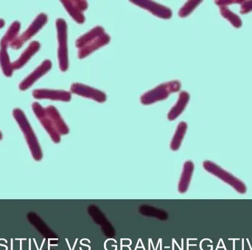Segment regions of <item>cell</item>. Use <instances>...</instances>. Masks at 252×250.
Here are the masks:
<instances>
[{"instance_id":"obj_25","label":"cell","mask_w":252,"mask_h":250,"mask_svg":"<svg viewBox=\"0 0 252 250\" xmlns=\"http://www.w3.org/2000/svg\"><path fill=\"white\" fill-rule=\"evenodd\" d=\"M2 139V134H1V131H0V140Z\"/></svg>"},{"instance_id":"obj_13","label":"cell","mask_w":252,"mask_h":250,"mask_svg":"<svg viewBox=\"0 0 252 250\" xmlns=\"http://www.w3.org/2000/svg\"><path fill=\"white\" fill-rule=\"evenodd\" d=\"M41 48V44L38 41H34L30 44L29 47L21 55L19 59L12 63L13 70L20 69L31 60V57Z\"/></svg>"},{"instance_id":"obj_6","label":"cell","mask_w":252,"mask_h":250,"mask_svg":"<svg viewBox=\"0 0 252 250\" xmlns=\"http://www.w3.org/2000/svg\"><path fill=\"white\" fill-rule=\"evenodd\" d=\"M47 19L48 18L45 13L38 14L35 20L30 25L29 28L10 44V47H11V49H13V50L20 49L24 44L29 41L35 34L38 33V31L47 23Z\"/></svg>"},{"instance_id":"obj_2","label":"cell","mask_w":252,"mask_h":250,"mask_svg":"<svg viewBox=\"0 0 252 250\" xmlns=\"http://www.w3.org/2000/svg\"><path fill=\"white\" fill-rule=\"evenodd\" d=\"M13 116L25 136L32 158L35 161H41L43 154L41 146L25 113L21 109H15L13 111Z\"/></svg>"},{"instance_id":"obj_23","label":"cell","mask_w":252,"mask_h":250,"mask_svg":"<svg viewBox=\"0 0 252 250\" xmlns=\"http://www.w3.org/2000/svg\"><path fill=\"white\" fill-rule=\"evenodd\" d=\"M243 1H241V0H230V1H229V0H223V1H216V4H218V5L219 6V7H220V6H226L227 7V5H229V4H241L242 3Z\"/></svg>"},{"instance_id":"obj_10","label":"cell","mask_w":252,"mask_h":250,"mask_svg":"<svg viewBox=\"0 0 252 250\" xmlns=\"http://www.w3.org/2000/svg\"><path fill=\"white\" fill-rule=\"evenodd\" d=\"M66 11L71 17L78 24L85 22L84 12L88 8V3L86 1H62Z\"/></svg>"},{"instance_id":"obj_11","label":"cell","mask_w":252,"mask_h":250,"mask_svg":"<svg viewBox=\"0 0 252 250\" xmlns=\"http://www.w3.org/2000/svg\"><path fill=\"white\" fill-rule=\"evenodd\" d=\"M133 4L151 12L154 16L163 19H170L172 17V11L170 8L152 1H131Z\"/></svg>"},{"instance_id":"obj_14","label":"cell","mask_w":252,"mask_h":250,"mask_svg":"<svg viewBox=\"0 0 252 250\" xmlns=\"http://www.w3.org/2000/svg\"><path fill=\"white\" fill-rule=\"evenodd\" d=\"M194 164L190 161H186L184 164L183 171L179 180L178 190L179 193L185 194L188 192L194 171Z\"/></svg>"},{"instance_id":"obj_3","label":"cell","mask_w":252,"mask_h":250,"mask_svg":"<svg viewBox=\"0 0 252 250\" xmlns=\"http://www.w3.org/2000/svg\"><path fill=\"white\" fill-rule=\"evenodd\" d=\"M180 89V82L177 81H170L158 85L154 89L145 93L141 97L140 101L142 104L145 106L154 104L157 102L165 100L172 93L177 92Z\"/></svg>"},{"instance_id":"obj_16","label":"cell","mask_w":252,"mask_h":250,"mask_svg":"<svg viewBox=\"0 0 252 250\" xmlns=\"http://www.w3.org/2000/svg\"><path fill=\"white\" fill-rule=\"evenodd\" d=\"M45 109L47 114L51 118L61 136L67 135L69 133V127L62 119L57 109L54 106H48V107L45 108Z\"/></svg>"},{"instance_id":"obj_20","label":"cell","mask_w":252,"mask_h":250,"mask_svg":"<svg viewBox=\"0 0 252 250\" xmlns=\"http://www.w3.org/2000/svg\"><path fill=\"white\" fill-rule=\"evenodd\" d=\"M220 14L225 19H227L235 28H240L242 26V20L238 15L231 11L226 6H220Z\"/></svg>"},{"instance_id":"obj_9","label":"cell","mask_w":252,"mask_h":250,"mask_svg":"<svg viewBox=\"0 0 252 250\" xmlns=\"http://www.w3.org/2000/svg\"><path fill=\"white\" fill-rule=\"evenodd\" d=\"M52 62L50 60H45L39 66L36 68L31 75H28L24 81L19 84V90L24 91L31 88L38 79L42 78L51 69Z\"/></svg>"},{"instance_id":"obj_24","label":"cell","mask_w":252,"mask_h":250,"mask_svg":"<svg viewBox=\"0 0 252 250\" xmlns=\"http://www.w3.org/2000/svg\"><path fill=\"white\" fill-rule=\"evenodd\" d=\"M4 25H5L4 21L3 19H0V29H1L4 26Z\"/></svg>"},{"instance_id":"obj_12","label":"cell","mask_w":252,"mask_h":250,"mask_svg":"<svg viewBox=\"0 0 252 250\" xmlns=\"http://www.w3.org/2000/svg\"><path fill=\"white\" fill-rule=\"evenodd\" d=\"M37 100H51L55 101L69 102L72 98L70 93L62 90L36 89L32 93Z\"/></svg>"},{"instance_id":"obj_22","label":"cell","mask_w":252,"mask_h":250,"mask_svg":"<svg viewBox=\"0 0 252 250\" xmlns=\"http://www.w3.org/2000/svg\"><path fill=\"white\" fill-rule=\"evenodd\" d=\"M252 11V1H243L241 4V13L247 14Z\"/></svg>"},{"instance_id":"obj_18","label":"cell","mask_w":252,"mask_h":250,"mask_svg":"<svg viewBox=\"0 0 252 250\" xmlns=\"http://www.w3.org/2000/svg\"><path fill=\"white\" fill-rule=\"evenodd\" d=\"M187 130H188V125L186 122H182L179 124L170 143V149L172 150L177 151L180 148L182 140L186 134Z\"/></svg>"},{"instance_id":"obj_15","label":"cell","mask_w":252,"mask_h":250,"mask_svg":"<svg viewBox=\"0 0 252 250\" xmlns=\"http://www.w3.org/2000/svg\"><path fill=\"white\" fill-rule=\"evenodd\" d=\"M189 100V94L187 91H182L179 95L176 104L172 108L171 110L167 114L169 120L173 121L177 119L185 111V108L188 106Z\"/></svg>"},{"instance_id":"obj_7","label":"cell","mask_w":252,"mask_h":250,"mask_svg":"<svg viewBox=\"0 0 252 250\" xmlns=\"http://www.w3.org/2000/svg\"><path fill=\"white\" fill-rule=\"evenodd\" d=\"M32 111L43 126L49 136L54 143H59L61 141V134L56 129L53 120L47 114L45 108H43L38 103H34L32 105Z\"/></svg>"},{"instance_id":"obj_8","label":"cell","mask_w":252,"mask_h":250,"mask_svg":"<svg viewBox=\"0 0 252 250\" xmlns=\"http://www.w3.org/2000/svg\"><path fill=\"white\" fill-rule=\"evenodd\" d=\"M71 91L86 98L92 99L98 103H104L106 101V95L103 91L92 88L87 85L81 83H73L71 85Z\"/></svg>"},{"instance_id":"obj_17","label":"cell","mask_w":252,"mask_h":250,"mask_svg":"<svg viewBox=\"0 0 252 250\" xmlns=\"http://www.w3.org/2000/svg\"><path fill=\"white\" fill-rule=\"evenodd\" d=\"M8 46L0 44V66L4 76L10 78L13 72V66L7 53Z\"/></svg>"},{"instance_id":"obj_19","label":"cell","mask_w":252,"mask_h":250,"mask_svg":"<svg viewBox=\"0 0 252 250\" xmlns=\"http://www.w3.org/2000/svg\"><path fill=\"white\" fill-rule=\"evenodd\" d=\"M21 24L18 21H15L7 29V32L0 41V44L2 45L10 46V44L19 36V30H20Z\"/></svg>"},{"instance_id":"obj_21","label":"cell","mask_w":252,"mask_h":250,"mask_svg":"<svg viewBox=\"0 0 252 250\" xmlns=\"http://www.w3.org/2000/svg\"><path fill=\"white\" fill-rule=\"evenodd\" d=\"M201 1H189L180 9L179 11V16L182 18L189 16L200 4Z\"/></svg>"},{"instance_id":"obj_1","label":"cell","mask_w":252,"mask_h":250,"mask_svg":"<svg viewBox=\"0 0 252 250\" xmlns=\"http://www.w3.org/2000/svg\"><path fill=\"white\" fill-rule=\"evenodd\" d=\"M110 36L101 27L97 26L78 38L76 47L79 59L85 58L96 50L110 42Z\"/></svg>"},{"instance_id":"obj_4","label":"cell","mask_w":252,"mask_h":250,"mask_svg":"<svg viewBox=\"0 0 252 250\" xmlns=\"http://www.w3.org/2000/svg\"><path fill=\"white\" fill-rule=\"evenodd\" d=\"M203 167L207 172L216 176V177L220 179L226 184L232 186L238 193L244 194L247 192V186L244 184V182L241 181L235 176L232 175V174L228 172L215 163L210 161H205L203 163Z\"/></svg>"},{"instance_id":"obj_5","label":"cell","mask_w":252,"mask_h":250,"mask_svg":"<svg viewBox=\"0 0 252 250\" xmlns=\"http://www.w3.org/2000/svg\"><path fill=\"white\" fill-rule=\"evenodd\" d=\"M56 29H57L58 41H59V68L62 72H66L69 67L67 50V25L64 19H58L56 20Z\"/></svg>"}]
</instances>
